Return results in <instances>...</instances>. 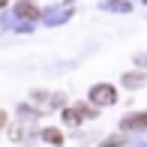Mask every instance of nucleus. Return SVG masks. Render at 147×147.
I'll return each instance as SVG.
<instances>
[{"label":"nucleus","instance_id":"nucleus-1","mask_svg":"<svg viewBox=\"0 0 147 147\" xmlns=\"http://www.w3.org/2000/svg\"><path fill=\"white\" fill-rule=\"evenodd\" d=\"M114 99H117V93L111 84H96L90 90V102H96V105H114Z\"/></svg>","mask_w":147,"mask_h":147},{"label":"nucleus","instance_id":"nucleus-2","mask_svg":"<svg viewBox=\"0 0 147 147\" xmlns=\"http://www.w3.org/2000/svg\"><path fill=\"white\" fill-rule=\"evenodd\" d=\"M15 9H18V15H27V18H36V15H39L36 3H30V0H21V3H18Z\"/></svg>","mask_w":147,"mask_h":147},{"label":"nucleus","instance_id":"nucleus-3","mask_svg":"<svg viewBox=\"0 0 147 147\" xmlns=\"http://www.w3.org/2000/svg\"><path fill=\"white\" fill-rule=\"evenodd\" d=\"M63 120H66L69 126H78V123H81V111H75V108H66V111H63Z\"/></svg>","mask_w":147,"mask_h":147},{"label":"nucleus","instance_id":"nucleus-4","mask_svg":"<svg viewBox=\"0 0 147 147\" xmlns=\"http://www.w3.org/2000/svg\"><path fill=\"white\" fill-rule=\"evenodd\" d=\"M141 78H144V75H141V72H132V75H126V78H123V81H126V84H129V87H138V84H141Z\"/></svg>","mask_w":147,"mask_h":147},{"label":"nucleus","instance_id":"nucleus-5","mask_svg":"<svg viewBox=\"0 0 147 147\" xmlns=\"http://www.w3.org/2000/svg\"><path fill=\"white\" fill-rule=\"evenodd\" d=\"M129 126H144V114H135V117H129L123 123V129H129Z\"/></svg>","mask_w":147,"mask_h":147},{"label":"nucleus","instance_id":"nucleus-6","mask_svg":"<svg viewBox=\"0 0 147 147\" xmlns=\"http://www.w3.org/2000/svg\"><path fill=\"white\" fill-rule=\"evenodd\" d=\"M45 141H54V144H60V141H63V138H60V132L48 129V132H45Z\"/></svg>","mask_w":147,"mask_h":147},{"label":"nucleus","instance_id":"nucleus-7","mask_svg":"<svg viewBox=\"0 0 147 147\" xmlns=\"http://www.w3.org/2000/svg\"><path fill=\"white\" fill-rule=\"evenodd\" d=\"M9 138H12V141H18V138H21V126H9Z\"/></svg>","mask_w":147,"mask_h":147},{"label":"nucleus","instance_id":"nucleus-8","mask_svg":"<svg viewBox=\"0 0 147 147\" xmlns=\"http://www.w3.org/2000/svg\"><path fill=\"white\" fill-rule=\"evenodd\" d=\"M6 123V114H3V111H0V126H3Z\"/></svg>","mask_w":147,"mask_h":147},{"label":"nucleus","instance_id":"nucleus-9","mask_svg":"<svg viewBox=\"0 0 147 147\" xmlns=\"http://www.w3.org/2000/svg\"><path fill=\"white\" fill-rule=\"evenodd\" d=\"M0 6H6V0H0Z\"/></svg>","mask_w":147,"mask_h":147}]
</instances>
